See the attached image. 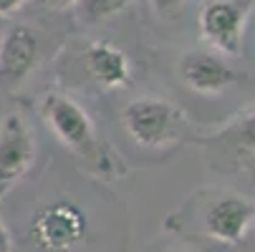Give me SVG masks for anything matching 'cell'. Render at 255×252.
<instances>
[{"mask_svg": "<svg viewBox=\"0 0 255 252\" xmlns=\"http://www.w3.org/2000/svg\"><path fill=\"white\" fill-rule=\"evenodd\" d=\"M0 252H13V235L3 220V214H0Z\"/></svg>", "mask_w": 255, "mask_h": 252, "instance_id": "cell-13", "label": "cell"}, {"mask_svg": "<svg viewBox=\"0 0 255 252\" xmlns=\"http://www.w3.org/2000/svg\"><path fill=\"white\" fill-rule=\"evenodd\" d=\"M245 10L233 0H212L200 10L202 38L225 56H238L243 48Z\"/></svg>", "mask_w": 255, "mask_h": 252, "instance_id": "cell-5", "label": "cell"}, {"mask_svg": "<svg viewBox=\"0 0 255 252\" xmlns=\"http://www.w3.org/2000/svg\"><path fill=\"white\" fill-rule=\"evenodd\" d=\"M134 0H79V3L71 8L79 23L84 25H99L109 18L119 15L122 10H127Z\"/></svg>", "mask_w": 255, "mask_h": 252, "instance_id": "cell-10", "label": "cell"}, {"mask_svg": "<svg viewBox=\"0 0 255 252\" xmlns=\"http://www.w3.org/2000/svg\"><path fill=\"white\" fill-rule=\"evenodd\" d=\"M25 235L35 252H76L89 235V220L76 202L51 199L33 209Z\"/></svg>", "mask_w": 255, "mask_h": 252, "instance_id": "cell-1", "label": "cell"}, {"mask_svg": "<svg viewBox=\"0 0 255 252\" xmlns=\"http://www.w3.org/2000/svg\"><path fill=\"white\" fill-rule=\"evenodd\" d=\"M35 162V136L23 114L10 111L0 121V199L30 171Z\"/></svg>", "mask_w": 255, "mask_h": 252, "instance_id": "cell-4", "label": "cell"}, {"mask_svg": "<svg viewBox=\"0 0 255 252\" xmlns=\"http://www.w3.org/2000/svg\"><path fill=\"white\" fill-rule=\"evenodd\" d=\"M38 3L48 10H68V8H74L79 0H38Z\"/></svg>", "mask_w": 255, "mask_h": 252, "instance_id": "cell-14", "label": "cell"}, {"mask_svg": "<svg viewBox=\"0 0 255 252\" xmlns=\"http://www.w3.org/2000/svg\"><path fill=\"white\" fill-rule=\"evenodd\" d=\"M255 222V204L240 194H225L217 202H212L205 209V232L215 242L223 245H238L245 240Z\"/></svg>", "mask_w": 255, "mask_h": 252, "instance_id": "cell-6", "label": "cell"}, {"mask_svg": "<svg viewBox=\"0 0 255 252\" xmlns=\"http://www.w3.org/2000/svg\"><path fill=\"white\" fill-rule=\"evenodd\" d=\"M84 66L89 71V76L104 88H122L129 84V76H131L127 53L104 41H96L86 48Z\"/></svg>", "mask_w": 255, "mask_h": 252, "instance_id": "cell-9", "label": "cell"}, {"mask_svg": "<svg viewBox=\"0 0 255 252\" xmlns=\"http://www.w3.org/2000/svg\"><path fill=\"white\" fill-rule=\"evenodd\" d=\"M25 3H28V0H0V15H13Z\"/></svg>", "mask_w": 255, "mask_h": 252, "instance_id": "cell-15", "label": "cell"}, {"mask_svg": "<svg viewBox=\"0 0 255 252\" xmlns=\"http://www.w3.org/2000/svg\"><path fill=\"white\" fill-rule=\"evenodd\" d=\"M177 252H215L210 247H185V250H177Z\"/></svg>", "mask_w": 255, "mask_h": 252, "instance_id": "cell-16", "label": "cell"}, {"mask_svg": "<svg viewBox=\"0 0 255 252\" xmlns=\"http://www.w3.org/2000/svg\"><path fill=\"white\" fill-rule=\"evenodd\" d=\"M235 136L243 149H253L255 152V111L248 114L245 119H240V124L235 126Z\"/></svg>", "mask_w": 255, "mask_h": 252, "instance_id": "cell-11", "label": "cell"}, {"mask_svg": "<svg viewBox=\"0 0 255 252\" xmlns=\"http://www.w3.org/2000/svg\"><path fill=\"white\" fill-rule=\"evenodd\" d=\"M253 225H255V222H253Z\"/></svg>", "mask_w": 255, "mask_h": 252, "instance_id": "cell-17", "label": "cell"}, {"mask_svg": "<svg viewBox=\"0 0 255 252\" xmlns=\"http://www.w3.org/2000/svg\"><path fill=\"white\" fill-rule=\"evenodd\" d=\"M187 0H149V5L154 8L157 15L162 18H169V15H177L182 8H185Z\"/></svg>", "mask_w": 255, "mask_h": 252, "instance_id": "cell-12", "label": "cell"}, {"mask_svg": "<svg viewBox=\"0 0 255 252\" xmlns=\"http://www.w3.org/2000/svg\"><path fill=\"white\" fill-rule=\"evenodd\" d=\"M179 76L197 93H223L235 84V71L210 51H192L185 53L179 63Z\"/></svg>", "mask_w": 255, "mask_h": 252, "instance_id": "cell-8", "label": "cell"}, {"mask_svg": "<svg viewBox=\"0 0 255 252\" xmlns=\"http://www.w3.org/2000/svg\"><path fill=\"white\" fill-rule=\"evenodd\" d=\"M38 63V35L25 25H13L0 38V88H18Z\"/></svg>", "mask_w": 255, "mask_h": 252, "instance_id": "cell-7", "label": "cell"}, {"mask_svg": "<svg viewBox=\"0 0 255 252\" xmlns=\"http://www.w3.org/2000/svg\"><path fill=\"white\" fill-rule=\"evenodd\" d=\"M41 114L48 129L56 134V139L68 152H74L81 159L101 162L94 121L74 98L63 93H46L41 101Z\"/></svg>", "mask_w": 255, "mask_h": 252, "instance_id": "cell-3", "label": "cell"}, {"mask_svg": "<svg viewBox=\"0 0 255 252\" xmlns=\"http://www.w3.org/2000/svg\"><path fill=\"white\" fill-rule=\"evenodd\" d=\"M124 129L141 149H164L179 141L185 116L174 103L157 96H139L124 109Z\"/></svg>", "mask_w": 255, "mask_h": 252, "instance_id": "cell-2", "label": "cell"}]
</instances>
